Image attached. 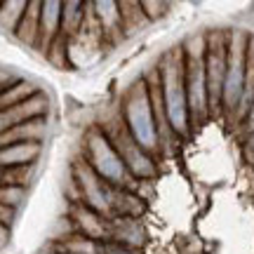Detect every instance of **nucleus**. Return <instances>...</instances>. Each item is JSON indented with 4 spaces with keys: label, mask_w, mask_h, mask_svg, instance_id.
Masks as SVG:
<instances>
[{
    "label": "nucleus",
    "mask_w": 254,
    "mask_h": 254,
    "mask_svg": "<svg viewBox=\"0 0 254 254\" xmlns=\"http://www.w3.org/2000/svg\"><path fill=\"white\" fill-rule=\"evenodd\" d=\"M123 120H125L127 134L132 136L146 153L158 151L160 127H158V118H155L153 111L151 87L144 80H136L127 90L125 99H123Z\"/></svg>",
    "instance_id": "f257e3e1"
},
{
    "label": "nucleus",
    "mask_w": 254,
    "mask_h": 254,
    "mask_svg": "<svg viewBox=\"0 0 254 254\" xmlns=\"http://www.w3.org/2000/svg\"><path fill=\"white\" fill-rule=\"evenodd\" d=\"M160 99H163L165 120L172 132L186 136L190 125L189 97H186V82H184V59L179 52L167 55L160 64Z\"/></svg>",
    "instance_id": "f03ea898"
},
{
    "label": "nucleus",
    "mask_w": 254,
    "mask_h": 254,
    "mask_svg": "<svg viewBox=\"0 0 254 254\" xmlns=\"http://www.w3.org/2000/svg\"><path fill=\"white\" fill-rule=\"evenodd\" d=\"M85 153H87V165L94 170V174L101 182L111 184V186H127L129 184L132 174L127 172L123 158L104 129H99V127L90 129V134L85 139Z\"/></svg>",
    "instance_id": "7ed1b4c3"
},
{
    "label": "nucleus",
    "mask_w": 254,
    "mask_h": 254,
    "mask_svg": "<svg viewBox=\"0 0 254 254\" xmlns=\"http://www.w3.org/2000/svg\"><path fill=\"white\" fill-rule=\"evenodd\" d=\"M247 78V40L240 33H233L228 40V62H226V78H224V92L221 104L226 111H238L243 92H245Z\"/></svg>",
    "instance_id": "20e7f679"
},
{
    "label": "nucleus",
    "mask_w": 254,
    "mask_h": 254,
    "mask_svg": "<svg viewBox=\"0 0 254 254\" xmlns=\"http://www.w3.org/2000/svg\"><path fill=\"white\" fill-rule=\"evenodd\" d=\"M184 82H186L190 118L195 120L207 118L209 94H207V75H205V52L186 50V57H184Z\"/></svg>",
    "instance_id": "39448f33"
},
{
    "label": "nucleus",
    "mask_w": 254,
    "mask_h": 254,
    "mask_svg": "<svg viewBox=\"0 0 254 254\" xmlns=\"http://www.w3.org/2000/svg\"><path fill=\"white\" fill-rule=\"evenodd\" d=\"M109 136H111V141H113V146H116V151L120 153V158H123L127 172L132 174V177H139V179L153 177L155 163H153V158H151V153H146L144 148L127 134V129L109 132Z\"/></svg>",
    "instance_id": "423d86ee"
},
{
    "label": "nucleus",
    "mask_w": 254,
    "mask_h": 254,
    "mask_svg": "<svg viewBox=\"0 0 254 254\" xmlns=\"http://www.w3.org/2000/svg\"><path fill=\"white\" fill-rule=\"evenodd\" d=\"M226 62H228V43L221 38H214L205 52V75H207V94L209 109H217L221 104L224 92V78H226Z\"/></svg>",
    "instance_id": "0eeeda50"
},
{
    "label": "nucleus",
    "mask_w": 254,
    "mask_h": 254,
    "mask_svg": "<svg viewBox=\"0 0 254 254\" xmlns=\"http://www.w3.org/2000/svg\"><path fill=\"white\" fill-rule=\"evenodd\" d=\"M75 179H78L80 193L85 198V202L90 205V209H94V212H109V209H113V193H111L109 184L101 182L87 163H78Z\"/></svg>",
    "instance_id": "6e6552de"
},
{
    "label": "nucleus",
    "mask_w": 254,
    "mask_h": 254,
    "mask_svg": "<svg viewBox=\"0 0 254 254\" xmlns=\"http://www.w3.org/2000/svg\"><path fill=\"white\" fill-rule=\"evenodd\" d=\"M47 109H50V99H47L43 92H38L31 99L21 101V104L12 106V109L0 111V136L7 134L9 129H14V127L28 123V120L45 118Z\"/></svg>",
    "instance_id": "1a4fd4ad"
},
{
    "label": "nucleus",
    "mask_w": 254,
    "mask_h": 254,
    "mask_svg": "<svg viewBox=\"0 0 254 254\" xmlns=\"http://www.w3.org/2000/svg\"><path fill=\"white\" fill-rule=\"evenodd\" d=\"M43 153V141H19L0 146V167H24L33 165Z\"/></svg>",
    "instance_id": "9d476101"
},
{
    "label": "nucleus",
    "mask_w": 254,
    "mask_h": 254,
    "mask_svg": "<svg viewBox=\"0 0 254 254\" xmlns=\"http://www.w3.org/2000/svg\"><path fill=\"white\" fill-rule=\"evenodd\" d=\"M62 2H40V33H38L40 50H50L62 33Z\"/></svg>",
    "instance_id": "9b49d317"
},
{
    "label": "nucleus",
    "mask_w": 254,
    "mask_h": 254,
    "mask_svg": "<svg viewBox=\"0 0 254 254\" xmlns=\"http://www.w3.org/2000/svg\"><path fill=\"white\" fill-rule=\"evenodd\" d=\"M92 12L99 24L101 33H116L123 28V12L118 2H92Z\"/></svg>",
    "instance_id": "f8f14e48"
},
{
    "label": "nucleus",
    "mask_w": 254,
    "mask_h": 254,
    "mask_svg": "<svg viewBox=\"0 0 254 254\" xmlns=\"http://www.w3.org/2000/svg\"><path fill=\"white\" fill-rule=\"evenodd\" d=\"M38 33H40V2H28L24 19L14 31V36L24 45H38Z\"/></svg>",
    "instance_id": "ddd939ff"
},
{
    "label": "nucleus",
    "mask_w": 254,
    "mask_h": 254,
    "mask_svg": "<svg viewBox=\"0 0 254 254\" xmlns=\"http://www.w3.org/2000/svg\"><path fill=\"white\" fill-rule=\"evenodd\" d=\"M85 14H87V5L82 2H64V9H62V33L66 40L78 36V31L82 28L85 24Z\"/></svg>",
    "instance_id": "4468645a"
},
{
    "label": "nucleus",
    "mask_w": 254,
    "mask_h": 254,
    "mask_svg": "<svg viewBox=\"0 0 254 254\" xmlns=\"http://www.w3.org/2000/svg\"><path fill=\"white\" fill-rule=\"evenodd\" d=\"M28 2H0V26L14 33L24 19V12H26Z\"/></svg>",
    "instance_id": "2eb2a0df"
},
{
    "label": "nucleus",
    "mask_w": 254,
    "mask_h": 254,
    "mask_svg": "<svg viewBox=\"0 0 254 254\" xmlns=\"http://www.w3.org/2000/svg\"><path fill=\"white\" fill-rule=\"evenodd\" d=\"M24 195H26V190L21 189V186H2L0 189V205H5V207H9V209H14L24 200Z\"/></svg>",
    "instance_id": "dca6fc26"
},
{
    "label": "nucleus",
    "mask_w": 254,
    "mask_h": 254,
    "mask_svg": "<svg viewBox=\"0 0 254 254\" xmlns=\"http://www.w3.org/2000/svg\"><path fill=\"white\" fill-rule=\"evenodd\" d=\"M14 82H17V78H14L12 73H9V71H2V68H0V92H5L7 87H12Z\"/></svg>",
    "instance_id": "f3484780"
},
{
    "label": "nucleus",
    "mask_w": 254,
    "mask_h": 254,
    "mask_svg": "<svg viewBox=\"0 0 254 254\" xmlns=\"http://www.w3.org/2000/svg\"><path fill=\"white\" fill-rule=\"evenodd\" d=\"M12 217H14V209L0 205V226H7L9 221H12Z\"/></svg>",
    "instance_id": "a211bd4d"
},
{
    "label": "nucleus",
    "mask_w": 254,
    "mask_h": 254,
    "mask_svg": "<svg viewBox=\"0 0 254 254\" xmlns=\"http://www.w3.org/2000/svg\"><path fill=\"white\" fill-rule=\"evenodd\" d=\"M247 129L250 132H254V99H252V106H250V111H247Z\"/></svg>",
    "instance_id": "6ab92c4d"
},
{
    "label": "nucleus",
    "mask_w": 254,
    "mask_h": 254,
    "mask_svg": "<svg viewBox=\"0 0 254 254\" xmlns=\"http://www.w3.org/2000/svg\"><path fill=\"white\" fill-rule=\"evenodd\" d=\"M106 254H129L127 247H120V245H109L106 247Z\"/></svg>",
    "instance_id": "aec40b11"
},
{
    "label": "nucleus",
    "mask_w": 254,
    "mask_h": 254,
    "mask_svg": "<svg viewBox=\"0 0 254 254\" xmlns=\"http://www.w3.org/2000/svg\"><path fill=\"white\" fill-rule=\"evenodd\" d=\"M7 236H9V231H7V226H0V247L7 243Z\"/></svg>",
    "instance_id": "412c9836"
},
{
    "label": "nucleus",
    "mask_w": 254,
    "mask_h": 254,
    "mask_svg": "<svg viewBox=\"0 0 254 254\" xmlns=\"http://www.w3.org/2000/svg\"><path fill=\"white\" fill-rule=\"evenodd\" d=\"M0 182H2V172H0Z\"/></svg>",
    "instance_id": "4be33fe9"
},
{
    "label": "nucleus",
    "mask_w": 254,
    "mask_h": 254,
    "mask_svg": "<svg viewBox=\"0 0 254 254\" xmlns=\"http://www.w3.org/2000/svg\"><path fill=\"white\" fill-rule=\"evenodd\" d=\"M252 146H254V136H252Z\"/></svg>",
    "instance_id": "5701e85b"
}]
</instances>
